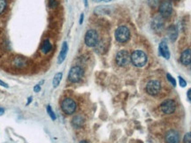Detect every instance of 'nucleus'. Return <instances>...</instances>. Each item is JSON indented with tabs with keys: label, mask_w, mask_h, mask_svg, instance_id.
<instances>
[{
	"label": "nucleus",
	"mask_w": 191,
	"mask_h": 143,
	"mask_svg": "<svg viewBox=\"0 0 191 143\" xmlns=\"http://www.w3.org/2000/svg\"><path fill=\"white\" fill-rule=\"evenodd\" d=\"M148 61L147 55L141 50L134 51L131 54V63L136 67H142L146 65Z\"/></svg>",
	"instance_id": "nucleus-1"
},
{
	"label": "nucleus",
	"mask_w": 191,
	"mask_h": 143,
	"mask_svg": "<svg viewBox=\"0 0 191 143\" xmlns=\"http://www.w3.org/2000/svg\"><path fill=\"white\" fill-rule=\"evenodd\" d=\"M85 44L88 47L94 48L99 43V35L97 32L94 29H90L86 32L85 37H84Z\"/></svg>",
	"instance_id": "nucleus-2"
},
{
	"label": "nucleus",
	"mask_w": 191,
	"mask_h": 143,
	"mask_svg": "<svg viewBox=\"0 0 191 143\" xmlns=\"http://www.w3.org/2000/svg\"><path fill=\"white\" fill-rule=\"evenodd\" d=\"M77 109V103L72 98H65L61 102V109L67 115H72L75 112Z\"/></svg>",
	"instance_id": "nucleus-3"
},
{
	"label": "nucleus",
	"mask_w": 191,
	"mask_h": 143,
	"mask_svg": "<svg viewBox=\"0 0 191 143\" xmlns=\"http://www.w3.org/2000/svg\"><path fill=\"white\" fill-rule=\"evenodd\" d=\"M115 61H116V64L119 66L125 67V66H127V65L130 64V62H131V55L129 54V52L127 51L121 50V51H119L116 54Z\"/></svg>",
	"instance_id": "nucleus-4"
},
{
	"label": "nucleus",
	"mask_w": 191,
	"mask_h": 143,
	"mask_svg": "<svg viewBox=\"0 0 191 143\" xmlns=\"http://www.w3.org/2000/svg\"><path fill=\"white\" fill-rule=\"evenodd\" d=\"M84 71L81 66H75L70 69L69 73H68V80L72 83H77L83 79Z\"/></svg>",
	"instance_id": "nucleus-5"
},
{
	"label": "nucleus",
	"mask_w": 191,
	"mask_h": 143,
	"mask_svg": "<svg viewBox=\"0 0 191 143\" xmlns=\"http://www.w3.org/2000/svg\"><path fill=\"white\" fill-rule=\"evenodd\" d=\"M115 38L120 43L127 42L130 39V31L126 26H120L115 30Z\"/></svg>",
	"instance_id": "nucleus-6"
},
{
	"label": "nucleus",
	"mask_w": 191,
	"mask_h": 143,
	"mask_svg": "<svg viewBox=\"0 0 191 143\" xmlns=\"http://www.w3.org/2000/svg\"><path fill=\"white\" fill-rule=\"evenodd\" d=\"M160 109L164 114H172L176 109V103L173 99H166L161 103Z\"/></svg>",
	"instance_id": "nucleus-7"
},
{
	"label": "nucleus",
	"mask_w": 191,
	"mask_h": 143,
	"mask_svg": "<svg viewBox=\"0 0 191 143\" xmlns=\"http://www.w3.org/2000/svg\"><path fill=\"white\" fill-rule=\"evenodd\" d=\"M173 13V5L170 1H164L159 5V13L164 18H168L171 16Z\"/></svg>",
	"instance_id": "nucleus-8"
},
{
	"label": "nucleus",
	"mask_w": 191,
	"mask_h": 143,
	"mask_svg": "<svg viewBox=\"0 0 191 143\" xmlns=\"http://www.w3.org/2000/svg\"><path fill=\"white\" fill-rule=\"evenodd\" d=\"M161 90V84L158 80H150L147 83L146 91L150 95H156Z\"/></svg>",
	"instance_id": "nucleus-9"
},
{
	"label": "nucleus",
	"mask_w": 191,
	"mask_h": 143,
	"mask_svg": "<svg viewBox=\"0 0 191 143\" xmlns=\"http://www.w3.org/2000/svg\"><path fill=\"white\" fill-rule=\"evenodd\" d=\"M166 143H179L180 142V134L175 130H170L166 133L165 136Z\"/></svg>",
	"instance_id": "nucleus-10"
},
{
	"label": "nucleus",
	"mask_w": 191,
	"mask_h": 143,
	"mask_svg": "<svg viewBox=\"0 0 191 143\" xmlns=\"http://www.w3.org/2000/svg\"><path fill=\"white\" fill-rule=\"evenodd\" d=\"M159 53L160 55L165 58L166 59H169L170 58V51H169V48H168V45L166 43V40H163L162 42L159 43Z\"/></svg>",
	"instance_id": "nucleus-11"
},
{
	"label": "nucleus",
	"mask_w": 191,
	"mask_h": 143,
	"mask_svg": "<svg viewBox=\"0 0 191 143\" xmlns=\"http://www.w3.org/2000/svg\"><path fill=\"white\" fill-rule=\"evenodd\" d=\"M181 62L184 66H189L191 64V49H187L181 55Z\"/></svg>",
	"instance_id": "nucleus-12"
},
{
	"label": "nucleus",
	"mask_w": 191,
	"mask_h": 143,
	"mask_svg": "<svg viewBox=\"0 0 191 143\" xmlns=\"http://www.w3.org/2000/svg\"><path fill=\"white\" fill-rule=\"evenodd\" d=\"M67 52H68V44L67 42H64L62 44V47H61V51L58 55V64H62L65 61V59L67 58Z\"/></svg>",
	"instance_id": "nucleus-13"
},
{
	"label": "nucleus",
	"mask_w": 191,
	"mask_h": 143,
	"mask_svg": "<svg viewBox=\"0 0 191 143\" xmlns=\"http://www.w3.org/2000/svg\"><path fill=\"white\" fill-rule=\"evenodd\" d=\"M13 66L19 69L24 68L27 66V60L22 57H15L13 60Z\"/></svg>",
	"instance_id": "nucleus-14"
},
{
	"label": "nucleus",
	"mask_w": 191,
	"mask_h": 143,
	"mask_svg": "<svg viewBox=\"0 0 191 143\" xmlns=\"http://www.w3.org/2000/svg\"><path fill=\"white\" fill-rule=\"evenodd\" d=\"M167 35H168L170 41L174 42L175 40L177 39V36H178V29H177L176 26L172 25L168 27V29H167Z\"/></svg>",
	"instance_id": "nucleus-15"
},
{
	"label": "nucleus",
	"mask_w": 191,
	"mask_h": 143,
	"mask_svg": "<svg viewBox=\"0 0 191 143\" xmlns=\"http://www.w3.org/2000/svg\"><path fill=\"white\" fill-rule=\"evenodd\" d=\"M84 124V118L82 115H76L72 119V125L75 128H81Z\"/></svg>",
	"instance_id": "nucleus-16"
},
{
	"label": "nucleus",
	"mask_w": 191,
	"mask_h": 143,
	"mask_svg": "<svg viewBox=\"0 0 191 143\" xmlns=\"http://www.w3.org/2000/svg\"><path fill=\"white\" fill-rule=\"evenodd\" d=\"M52 50V45L49 40H44L42 43L41 51L43 54H48Z\"/></svg>",
	"instance_id": "nucleus-17"
},
{
	"label": "nucleus",
	"mask_w": 191,
	"mask_h": 143,
	"mask_svg": "<svg viewBox=\"0 0 191 143\" xmlns=\"http://www.w3.org/2000/svg\"><path fill=\"white\" fill-rule=\"evenodd\" d=\"M152 27L153 29L155 30H160L163 26H164V23H163V20L160 17H156L153 20H152Z\"/></svg>",
	"instance_id": "nucleus-18"
},
{
	"label": "nucleus",
	"mask_w": 191,
	"mask_h": 143,
	"mask_svg": "<svg viewBox=\"0 0 191 143\" xmlns=\"http://www.w3.org/2000/svg\"><path fill=\"white\" fill-rule=\"evenodd\" d=\"M62 77H63V73H57L55 75H54V78H53V80H52V85H53V88H57L59 83H60V81H61V80H62Z\"/></svg>",
	"instance_id": "nucleus-19"
},
{
	"label": "nucleus",
	"mask_w": 191,
	"mask_h": 143,
	"mask_svg": "<svg viewBox=\"0 0 191 143\" xmlns=\"http://www.w3.org/2000/svg\"><path fill=\"white\" fill-rule=\"evenodd\" d=\"M7 7V1L6 0H0V14H2Z\"/></svg>",
	"instance_id": "nucleus-20"
},
{
	"label": "nucleus",
	"mask_w": 191,
	"mask_h": 143,
	"mask_svg": "<svg viewBox=\"0 0 191 143\" xmlns=\"http://www.w3.org/2000/svg\"><path fill=\"white\" fill-rule=\"evenodd\" d=\"M46 110H47V113H48V115L50 117V118H51L52 120H56V115H55L54 111H53L52 109H51L50 105H48V106H47Z\"/></svg>",
	"instance_id": "nucleus-21"
},
{
	"label": "nucleus",
	"mask_w": 191,
	"mask_h": 143,
	"mask_svg": "<svg viewBox=\"0 0 191 143\" xmlns=\"http://www.w3.org/2000/svg\"><path fill=\"white\" fill-rule=\"evenodd\" d=\"M183 142L184 143H191V132L186 134L184 135V138H183Z\"/></svg>",
	"instance_id": "nucleus-22"
},
{
	"label": "nucleus",
	"mask_w": 191,
	"mask_h": 143,
	"mask_svg": "<svg viewBox=\"0 0 191 143\" xmlns=\"http://www.w3.org/2000/svg\"><path fill=\"white\" fill-rule=\"evenodd\" d=\"M166 78H167L168 81H169L171 84L173 85L174 87H175V86H176V81H175V80L174 79V77L171 75L170 73H167V74H166Z\"/></svg>",
	"instance_id": "nucleus-23"
},
{
	"label": "nucleus",
	"mask_w": 191,
	"mask_h": 143,
	"mask_svg": "<svg viewBox=\"0 0 191 143\" xmlns=\"http://www.w3.org/2000/svg\"><path fill=\"white\" fill-rule=\"evenodd\" d=\"M49 6L52 9L56 8L58 6V1L57 0H49Z\"/></svg>",
	"instance_id": "nucleus-24"
},
{
	"label": "nucleus",
	"mask_w": 191,
	"mask_h": 143,
	"mask_svg": "<svg viewBox=\"0 0 191 143\" xmlns=\"http://www.w3.org/2000/svg\"><path fill=\"white\" fill-rule=\"evenodd\" d=\"M179 83H180V86H181L182 88H185V87L187 86L186 80L183 79L182 77H181V76H179Z\"/></svg>",
	"instance_id": "nucleus-25"
},
{
	"label": "nucleus",
	"mask_w": 191,
	"mask_h": 143,
	"mask_svg": "<svg viewBox=\"0 0 191 143\" xmlns=\"http://www.w3.org/2000/svg\"><path fill=\"white\" fill-rule=\"evenodd\" d=\"M148 1H149V5L152 7H155L159 2V0H148Z\"/></svg>",
	"instance_id": "nucleus-26"
},
{
	"label": "nucleus",
	"mask_w": 191,
	"mask_h": 143,
	"mask_svg": "<svg viewBox=\"0 0 191 143\" xmlns=\"http://www.w3.org/2000/svg\"><path fill=\"white\" fill-rule=\"evenodd\" d=\"M34 91L35 93H38L41 91V86L40 85H35V87H34Z\"/></svg>",
	"instance_id": "nucleus-27"
},
{
	"label": "nucleus",
	"mask_w": 191,
	"mask_h": 143,
	"mask_svg": "<svg viewBox=\"0 0 191 143\" xmlns=\"http://www.w3.org/2000/svg\"><path fill=\"white\" fill-rule=\"evenodd\" d=\"M0 86H2V87H4V88H8L9 86L7 83H6V82H4V81H2L1 80H0Z\"/></svg>",
	"instance_id": "nucleus-28"
},
{
	"label": "nucleus",
	"mask_w": 191,
	"mask_h": 143,
	"mask_svg": "<svg viewBox=\"0 0 191 143\" xmlns=\"http://www.w3.org/2000/svg\"><path fill=\"white\" fill-rule=\"evenodd\" d=\"M83 19H84V14L82 13L81 14V17H80V20H79V23H80V25H82L83 22Z\"/></svg>",
	"instance_id": "nucleus-29"
},
{
	"label": "nucleus",
	"mask_w": 191,
	"mask_h": 143,
	"mask_svg": "<svg viewBox=\"0 0 191 143\" xmlns=\"http://www.w3.org/2000/svg\"><path fill=\"white\" fill-rule=\"evenodd\" d=\"M187 96H188V99L191 102V88L187 93Z\"/></svg>",
	"instance_id": "nucleus-30"
},
{
	"label": "nucleus",
	"mask_w": 191,
	"mask_h": 143,
	"mask_svg": "<svg viewBox=\"0 0 191 143\" xmlns=\"http://www.w3.org/2000/svg\"><path fill=\"white\" fill-rule=\"evenodd\" d=\"M93 1L96 3H99V2H111L112 0H93Z\"/></svg>",
	"instance_id": "nucleus-31"
},
{
	"label": "nucleus",
	"mask_w": 191,
	"mask_h": 143,
	"mask_svg": "<svg viewBox=\"0 0 191 143\" xmlns=\"http://www.w3.org/2000/svg\"><path fill=\"white\" fill-rule=\"evenodd\" d=\"M4 113H5V109L2 108V107H0V116H2Z\"/></svg>",
	"instance_id": "nucleus-32"
},
{
	"label": "nucleus",
	"mask_w": 191,
	"mask_h": 143,
	"mask_svg": "<svg viewBox=\"0 0 191 143\" xmlns=\"http://www.w3.org/2000/svg\"><path fill=\"white\" fill-rule=\"evenodd\" d=\"M28 100V102H27V105H28V104L31 102V101H32V96H29Z\"/></svg>",
	"instance_id": "nucleus-33"
},
{
	"label": "nucleus",
	"mask_w": 191,
	"mask_h": 143,
	"mask_svg": "<svg viewBox=\"0 0 191 143\" xmlns=\"http://www.w3.org/2000/svg\"><path fill=\"white\" fill-rule=\"evenodd\" d=\"M83 2H84V5H85V7H88V5H89L88 0H83Z\"/></svg>",
	"instance_id": "nucleus-34"
},
{
	"label": "nucleus",
	"mask_w": 191,
	"mask_h": 143,
	"mask_svg": "<svg viewBox=\"0 0 191 143\" xmlns=\"http://www.w3.org/2000/svg\"><path fill=\"white\" fill-rule=\"evenodd\" d=\"M80 143H89L88 141H82Z\"/></svg>",
	"instance_id": "nucleus-35"
},
{
	"label": "nucleus",
	"mask_w": 191,
	"mask_h": 143,
	"mask_svg": "<svg viewBox=\"0 0 191 143\" xmlns=\"http://www.w3.org/2000/svg\"><path fill=\"white\" fill-rule=\"evenodd\" d=\"M169 1H174V0H169Z\"/></svg>",
	"instance_id": "nucleus-36"
}]
</instances>
